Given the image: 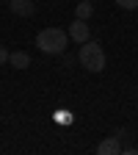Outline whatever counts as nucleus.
Returning a JSON list of instances; mask_svg holds the SVG:
<instances>
[{
	"mask_svg": "<svg viewBox=\"0 0 138 155\" xmlns=\"http://www.w3.org/2000/svg\"><path fill=\"white\" fill-rule=\"evenodd\" d=\"M122 152V144H119V136H108L105 141L97 144V155H116Z\"/></svg>",
	"mask_w": 138,
	"mask_h": 155,
	"instance_id": "39448f33",
	"label": "nucleus"
},
{
	"mask_svg": "<svg viewBox=\"0 0 138 155\" xmlns=\"http://www.w3.org/2000/svg\"><path fill=\"white\" fill-rule=\"evenodd\" d=\"M8 11L17 14V17H33L36 3L33 0H8Z\"/></svg>",
	"mask_w": 138,
	"mask_h": 155,
	"instance_id": "20e7f679",
	"label": "nucleus"
},
{
	"mask_svg": "<svg viewBox=\"0 0 138 155\" xmlns=\"http://www.w3.org/2000/svg\"><path fill=\"white\" fill-rule=\"evenodd\" d=\"M77 61H80V67H83V69H88V72H94V75H97V72H102V69H105V61H108V58H105V50L97 45V42H91V39H88V42H83V45H80Z\"/></svg>",
	"mask_w": 138,
	"mask_h": 155,
	"instance_id": "f03ea898",
	"label": "nucleus"
},
{
	"mask_svg": "<svg viewBox=\"0 0 138 155\" xmlns=\"http://www.w3.org/2000/svg\"><path fill=\"white\" fill-rule=\"evenodd\" d=\"M91 3H94V0H91Z\"/></svg>",
	"mask_w": 138,
	"mask_h": 155,
	"instance_id": "9d476101",
	"label": "nucleus"
},
{
	"mask_svg": "<svg viewBox=\"0 0 138 155\" xmlns=\"http://www.w3.org/2000/svg\"><path fill=\"white\" fill-rule=\"evenodd\" d=\"M135 150H138V147H135Z\"/></svg>",
	"mask_w": 138,
	"mask_h": 155,
	"instance_id": "9b49d317",
	"label": "nucleus"
},
{
	"mask_svg": "<svg viewBox=\"0 0 138 155\" xmlns=\"http://www.w3.org/2000/svg\"><path fill=\"white\" fill-rule=\"evenodd\" d=\"M116 6L124 11H133V8H138V0H116Z\"/></svg>",
	"mask_w": 138,
	"mask_h": 155,
	"instance_id": "6e6552de",
	"label": "nucleus"
},
{
	"mask_svg": "<svg viewBox=\"0 0 138 155\" xmlns=\"http://www.w3.org/2000/svg\"><path fill=\"white\" fill-rule=\"evenodd\" d=\"M66 45H69V33L61 28H44L36 36V47L47 55H64Z\"/></svg>",
	"mask_w": 138,
	"mask_h": 155,
	"instance_id": "f257e3e1",
	"label": "nucleus"
},
{
	"mask_svg": "<svg viewBox=\"0 0 138 155\" xmlns=\"http://www.w3.org/2000/svg\"><path fill=\"white\" fill-rule=\"evenodd\" d=\"M8 64H11L14 69H28V67H30V55L22 53V50H17V53L8 55Z\"/></svg>",
	"mask_w": 138,
	"mask_h": 155,
	"instance_id": "423d86ee",
	"label": "nucleus"
},
{
	"mask_svg": "<svg viewBox=\"0 0 138 155\" xmlns=\"http://www.w3.org/2000/svg\"><path fill=\"white\" fill-rule=\"evenodd\" d=\"M69 39H72V42H77V45H83V42H88V39H91V28H88V22H86V19H77L75 17V22L69 25Z\"/></svg>",
	"mask_w": 138,
	"mask_h": 155,
	"instance_id": "7ed1b4c3",
	"label": "nucleus"
},
{
	"mask_svg": "<svg viewBox=\"0 0 138 155\" xmlns=\"http://www.w3.org/2000/svg\"><path fill=\"white\" fill-rule=\"evenodd\" d=\"M8 55H11V53H8L6 47H0V64H6V61H8Z\"/></svg>",
	"mask_w": 138,
	"mask_h": 155,
	"instance_id": "1a4fd4ad",
	"label": "nucleus"
},
{
	"mask_svg": "<svg viewBox=\"0 0 138 155\" xmlns=\"http://www.w3.org/2000/svg\"><path fill=\"white\" fill-rule=\"evenodd\" d=\"M94 14V3H91V0H86V3H77L75 6V17L77 19H88Z\"/></svg>",
	"mask_w": 138,
	"mask_h": 155,
	"instance_id": "0eeeda50",
	"label": "nucleus"
}]
</instances>
